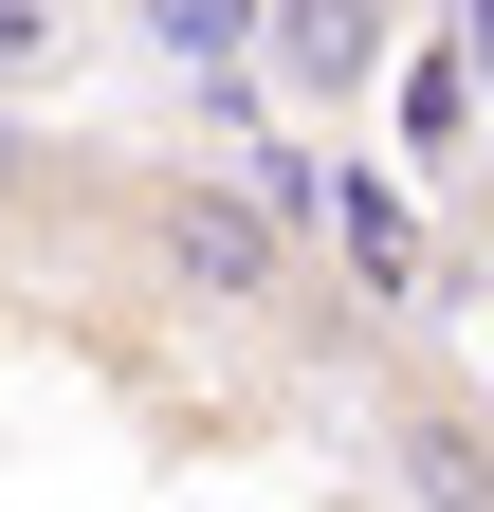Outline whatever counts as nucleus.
<instances>
[{
    "label": "nucleus",
    "mask_w": 494,
    "mask_h": 512,
    "mask_svg": "<svg viewBox=\"0 0 494 512\" xmlns=\"http://www.w3.org/2000/svg\"><path fill=\"white\" fill-rule=\"evenodd\" d=\"M385 458H403L421 512H494V421L440 403V384H403V403H385Z\"/></svg>",
    "instance_id": "obj_2"
},
{
    "label": "nucleus",
    "mask_w": 494,
    "mask_h": 512,
    "mask_svg": "<svg viewBox=\"0 0 494 512\" xmlns=\"http://www.w3.org/2000/svg\"><path fill=\"white\" fill-rule=\"evenodd\" d=\"M312 220L366 293H421V220H403V183H312Z\"/></svg>",
    "instance_id": "obj_4"
},
{
    "label": "nucleus",
    "mask_w": 494,
    "mask_h": 512,
    "mask_svg": "<svg viewBox=\"0 0 494 512\" xmlns=\"http://www.w3.org/2000/svg\"><path fill=\"white\" fill-rule=\"evenodd\" d=\"M476 55H494V0H476Z\"/></svg>",
    "instance_id": "obj_8"
},
{
    "label": "nucleus",
    "mask_w": 494,
    "mask_h": 512,
    "mask_svg": "<svg viewBox=\"0 0 494 512\" xmlns=\"http://www.w3.org/2000/svg\"><path fill=\"white\" fill-rule=\"evenodd\" d=\"M37 55H55V19H37V0H0V74H37Z\"/></svg>",
    "instance_id": "obj_7"
},
{
    "label": "nucleus",
    "mask_w": 494,
    "mask_h": 512,
    "mask_svg": "<svg viewBox=\"0 0 494 512\" xmlns=\"http://www.w3.org/2000/svg\"><path fill=\"white\" fill-rule=\"evenodd\" d=\"M147 275L183 311H293V220L257 202V183H147Z\"/></svg>",
    "instance_id": "obj_1"
},
{
    "label": "nucleus",
    "mask_w": 494,
    "mask_h": 512,
    "mask_svg": "<svg viewBox=\"0 0 494 512\" xmlns=\"http://www.w3.org/2000/svg\"><path fill=\"white\" fill-rule=\"evenodd\" d=\"M19 202H55V147H37L19 110H0V220H19Z\"/></svg>",
    "instance_id": "obj_6"
},
{
    "label": "nucleus",
    "mask_w": 494,
    "mask_h": 512,
    "mask_svg": "<svg viewBox=\"0 0 494 512\" xmlns=\"http://www.w3.org/2000/svg\"><path fill=\"white\" fill-rule=\"evenodd\" d=\"M275 74H312V92H366V55H385V0H275Z\"/></svg>",
    "instance_id": "obj_3"
},
{
    "label": "nucleus",
    "mask_w": 494,
    "mask_h": 512,
    "mask_svg": "<svg viewBox=\"0 0 494 512\" xmlns=\"http://www.w3.org/2000/svg\"><path fill=\"white\" fill-rule=\"evenodd\" d=\"M147 19L202 55V74H238V55H257V0H147Z\"/></svg>",
    "instance_id": "obj_5"
}]
</instances>
